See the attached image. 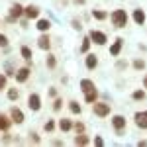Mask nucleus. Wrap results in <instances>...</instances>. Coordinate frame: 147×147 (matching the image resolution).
<instances>
[{
  "label": "nucleus",
  "mask_w": 147,
  "mask_h": 147,
  "mask_svg": "<svg viewBox=\"0 0 147 147\" xmlns=\"http://www.w3.org/2000/svg\"><path fill=\"white\" fill-rule=\"evenodd\" d=\"M110 20L116 28H125L127 26V14H125V10H114Z\"/></svg>",
  "instance_id": "1"
},
{
  "label": "nucleus",
  "mask_w": 147,
  "mask_h": 147,
  "mask_svg": "<svg viewBox=\"0 0 147 147\" xmlns=\"http://www.w3.org/2000/svg\"><path fill=\"white\" fill-rule=\"evenodd\" d=\"M92 112L96 114L98 118H106L110 114V104H106V102H94L92 104Z\"/></svg>",
  "instance_id": "2"
},
{
  "label": "nucleus",
  "mask_w": 147,
  "mask_h": 147,
  "mask_svg": "<svg viewBox=\"0 0 147 147\" xmlns=\"http://www.w3.org/2000/svg\"><path fill=\"white\" fill-rule=\"evenodd\" d=\"M112 125H114V129H116V134L122 136L124 129H125V118H124V116H120V114H116V116L112 118Z\"/></svg>",
  "instance_id": "3"
},
{
  "label": "nucleus",
  "mask_w": 147,
  "mask_h": 147,
  "mask_svg": "<svg viewBox=\"0 0 147 147\" xmlns=\"http://www.w3.org/2000/svg\"><path fill=\"white\" fill-rule=\"evenodd\" d=\"M134 120H136V125L139 127V129H147V110H143V112H136Z\"/></svg>",
  "instance_id": "4"
},
{
  "label": "nucleus",
  "mask_w": 147,
  "mask_h": 147,
  "mask_svg": "<svg viewBox=\"0 0 147 147\" xmlns=\"http://www.w3.org/2000/svg\"><path fill=\"white\" fill-rule=\"evenodd\" d=\"M88 37H90V41H94L96 45H104V43L108 41V39H106V34H102V32H98V30H92Z\"/></svg>",
  "instance_id": "5"
},
{
  "label": "nucleus",
  "mask_w": 147,
  "mask_h": 147,
  "mask_svg": "<svg viewBox=\"0 0 147 147\" xmlns=\"http://www.w3.org/2000/svg\"><path fill=\"white\" fill-rule=\"evenodd\" d=\"M28 106L34 110V112H37L39 108H41V98H39V94H30V98H28Z\"/></svg>",
  "instance_id": "6"
},
{
  "label": "nucleus",
  "mask_w": 147,
  "mask_h": 147,
  "mask_svg": "<svg viewBox=\"0 0 147 147\" xmlns=\"http://www.w3.org/2000/svg\"><path fill=\"white\" fill-rule=\"evenodd\" d=\"M14 77H16L18 82H26L28 77H30V67H20L16 73H14Z\"/></svg>",
  "instance_id": "7"
},
{
  "label": "nucleus",
  "mask_w": 147,
  "mask_h": 147,
  "mask_svg": "<svg viewBox=\"0 0 147 147\" xmlns=\"http://www.w3.org/2000/svg\"><path fill=\"white\" fill-rule=\"evenodd\" d=\"M122 45H124V39H122V37H118V39L112 43V47H110V55L118 57V55H120V51H122Z\"/></svg>",
  "instance_id": "8"
},
{
  "label": "nucleus",
  "mask_w": 147,
  "mask_h": 147,
  "mask_svg": "<svg viewBox=\"0 0 147 147\" xmlns=\"http://www.w3.org/2000/svg\"><path fill=\"white\" fill-rule=\"evenodd\" d=\"M10 118H12V122L22 124V122H24V112L20 110V108H16V106H14V108L10 110Z\"/></svg>",
  "instance_id": "9"
},
{
  "label": "nucleus",
  "mask_w": 147,
  "mask_h": 147,
  "mask_svg": "<svg viewBox=\"0 0 147 147\" xmlns=\"http://www.w3.org/2000/svg\"><path fill=\"white\" fill-rule=\"evenodd\" d=\"M22 14H24V8L20 6V4H14V6L10 8V18H8V20H10V22H14V20H18Z\"/></svg>",
  "instance_id": "10"
},
{
  "label": "nucleus",
  "mask_w": 147,
  "mask_h": 147,
  "mask_svg": "<svg viewBox=\"0 0 147 147\" xmlns=\"http://www.w3.org/2000/svg\"><path fill=\"white\" fill-rule=\"evenodd\" d=\"M24 14H26V18L34 20V18H37V16H39V8L30 4V6H26V8H24Z\"/></svg>",
  "instance_id": "11"
},
{
  "label": "nucleus",
  "mask_w": 147,
  "mask_h": 147,
  "mask_svg": "<svg viewBox=\"0 0 147 147\" xmlns=\"http://www.w3.org/2000/svg\"><path fill=\"white\" fill-rule=\"evenodd\" d=\"M37 45H39V49H43V51H47L49 47H51V39H49V35L43 34L39 39H37Z\"/></svg>",
  "instance_id": "12"
},
{
  "label": "nucleus",
  "mask_w": 147,
  "mask_h": 147,
  "mask_svg": "<svg viewBox=\"0 0 147 147\" xmlns=\"http://www.w3.org/2000/svg\"><path fill=\"white\" fill-rule=\"evenodd\" d=\"M134 22H136L137 26H143V24H145V12L139 10V8L134 10Z\"/></svg>",
  "instance_id": "13"
},
{
  "label": "nucleus",
  "mask_w": 147,
  "mask_h": 147,
  "mask_svg": "<svg viewBox=\"0 0 147 147\" xmlns=\"http://www.w3.org/2000/svg\"><path fill=\"white\" fill-rule=\"evenodd\" d=\"M96 98H98V90H96V88L84 92V100L88 102V104H94V102H96Z\"/></svg>",
  "instance_id": "14"
},
{
  "label": "nucleus",
  "mask_w": 147,
  "mask_h": 147,
  "mask_svg": "<svg viewBox=\"0 0 147 147\" xmlns=\"http://www.w3.org/2000/svg\"><path fill=\"white\" fill-rule=\"evenodd\" d=\"M59 129H61V131H71V129H73V122H71L69 118L59 120Z\"/></svg>",
  "instance_id": "15"
},
{
  "label": "nucleus",
  "mask_w": 147,
  "mask_h": 147,
  "mask_svg": "<svg viewBox=\"0 0 147 147\" xmlns=\"http://www.w3.org/2000/svg\"><path fill=\"white\" fill-rule=\"evenodd\" d=\"M92 88H96V86H94V82H92L90 79H82V80H80V90H82V92L92 90Z\"/></svg>",
  "instance_id": "16"
},
{
  "label": "nucleus",
  "mask_w": 147,
  "mask_h": 147,
  "mask_svg": "<svg viewBox=\"0 0 147 147\" xmlns=\"http://www.w3.org/2000/svg\"><path fill=\"white\" fill-rule=\"evenodd\" d=\"M96 65H98V57L92 55V53H90V55H86V69H90V71H92V69H96Z\"/></svg>",
  "instance_id": "17"
},
{
  "label": "nucleus",
  "mask_w": 147,
  "mask_h": 147,
  "mask_svg": "<svg viewBox=\"0 0 147 147\" xmlns=\"http://www.w3.org/2000/svg\"><path fill=\"white\" fill-rule=\"evenodd\" d=\"M90 143V139L84 136V134H77V137H75V145H88Z\"/></svg>",
  "instance_id": "18"
},
{
  "label": "nucleus",
  "mask_w": 147,
  "mask_h": 147,
  "mask_svg": "<svg viewBox=\"0 0 147 147\" xmlns=\"http://www.w3.org/2000/svg\"><path fill=\"white\" fill-rule=\"evenodd\" d=\"M35 28H37L39 32H49V28H51V22H49V20H39Z\"/></svg>",
  "instance_id": "19"
},
{
  "label": "nucleus",
  "mask_w": 147,
  "mask_h": 147,
  "mask_svg": "<svg viewBox=\"0 0 147 147\" xmlns=\"http://www.w3.org/2000/svg\"><path fill=\"white\" fill-rule=\"evenodd\" d=\"M20 53H22V57L26 59V61H32V57H34L32 55V49H30L28 45H24L22 49H20Z\"/></svg>",
  "instance_id": "20"
},
{
  "label": "nucleus",
  "mask_w": 147,
  "mask_h": 147,
  "mask_svg": "<svg viewBox=\"0 0 147 147\" xmlns=\"http://www.w3.org/2000/svg\"><path fill=\"white\" fill-rule=\"evenodd\" d=\"M10 124H12V120H8L4 114H0V129H8Z\"/></svg>",
  "instance_id": "21"
},
{
  "label": "nucleus",
  "mask_w": 147,
  "mask_h": 147,
  "mask_svg": "<svg viewBox=\"0 0 147 147\" xmlns=\"http://www.w3.org/2000/svg\"><path fill=\"white\" fill-rule=\"evenodd\" d=\"M69 110H71L73 114H80L82 112V108H80L79 102H69Z\"/></svg>",
  "instance_id": "22"
},
{
  "label": "nucleus",
  "mask_w": 147,
  "mask_h": 147,
  "mask_svg": "<svg viewBox=\"0 0 147 147\" xmlns=\"http://www.w3.org/2000/svg\"><path fill=\"white\" fill-rule=\"evenodd\" d=\"M92 16H94L96 20H106V18H108V14L104 10H92Z\"/></svg>",
  "instance_id": "23"
},
{
  "label": "nucleus",
  "mask_w": 147,
  "mask_h": 147,
  "mask_svg": "<svg viewBox=\"0 0 147 147\" xmlns=\"http://www.w3.org/2000/svg\"><path fill=\"white\" fill-rule=\"evenodd\" d=\"M90 37H84V39H82V45H80V53H86V51H88V47H90Z\"/></svg>",
  "instance_id": "24"
},
{
  "label": "nucleus",
  "mask_w": 147,
  "mask_h": 147,
  "mask_svg": "<svg viewBox=\"0 0 147 147\" xmlns=\"http://www.w3.org/2000/svg\"><path fill=\"white\" fill-rule=\"evenodd\" d=\"M134 69H136V71H143V69H145V61H143V59H136V61H134Z\"/></svg>",
  "instance_id": "25"
},
{
  "label": "nucleus",
  "mask_w": 147,
  "mask_h": 147,
  "mask_svg": "<svg viewBox=\"0 0 147 147\" xmlns=\"http://www.w3.org/2000/svg\"><path fill=\"white\" fill-rule=\"evenodd\" d=\"M8 98H10V100H18V98H20L18 88H10V90H8Z\"/></svg>",
  "instance_id": "26"
},
{
  "label": "nucleus",
  "mask_w": 147,
  "mask_h": 147,
  "mask_svg": "<svg viewBox=\"0 0 147 147\" xmlns=\"http://www.w3.org/2000/svg\"><path fill=\"white\" fill-rule=\"evenodd\" d=\"M131 98H134V100H143V98H145V90H136L131 94Z\"/></svg>",
  "instance_id": "27"
},
{
  "label": "nucleus",
  "mask_w": 147,
  "mask_h": 147,
  "mask_svg": "<svg viewBox=\"0 0 147 147\" xmlns=\"http://www.w3.org/2000/svg\"><path fill=\"white\" fill-rule=\"evenodd\" d=\"M45 63H47V67H49V69H55V65H57V59H55L53 55H47V61H45Z\"/></svg>",
  "instance_id": "28"
},
{
  "label": "nucleus",
  "mask_w": 147,
  "mask_h": 147,
  "mask_svg": "<svg viewBox=\"0 0 147 147\" xmlns=\"http://www.w3.org/2000/svg\"><path fill=\"white\" fill-rule=\"evenodd\" d=\"M55 129V122L53 120H47L45 122V131H53Z\"/></svg>",
  "instance_id": "29"
},
{
  "label": "nucleus",
  "mask_w": 147,
  "mask_h": 147,
  "mask_svg": "<svg viewBox=\"0 0 147 147\" xmlns=\"http://www.w3.org/2000/svg\"><path fill=\"white\" fill-rule=\"evenodd\" d=\"M6 82H8V79H6V75H0V92L6 88Z\"/></svg>",
  "instance_id": "30"
},
{
  "label": "nucleus",
  "mask_w": 147,
  "mask_h": 147,
  "mask_svg": "<svg viewBox=\"0 0 147 147\" xmlns=\"http://www.w3.org/2000/svg\"><path fill=\"white\" fill-rule=\"evenodd\" d=\"M73 127H75V131H77V134H82V131H84V124H80V122H77Z\"/></svg>",
  "instance_id": "31"
},
{
  "label": "nucleus",
  "mask_w": 147,
  "mask_h": 147,
  "mask_svg": "<svg viewBox=\"0 0 147 147\" xmlns=\"http://www.w3.org/2000/svg\"><path fill=\"white\" fill-rule=\"evenodd\" d=\"M0 47H8V37L4 34H0Z\"/></svg>",
  "instance_id": "32"
},
{
  "label": "nucleus",
  "mask_w": 147,
  "mask_h": 147,
  "mask_svg": "<svg viewBox=\"0 0 147 147\" xmlns=\"http://www.w3.org/2000/svg\"><path fill=\"white\" fill-rule=\"evenodd\" d=\"M61 106H63V100H61V98H55V102H53V110H61Z\"/></svg>",
  "instance_id": "33"
},
{
  "label": "nucleus",
  "mask_w": 147,
  "mask_h": 147,
  "mask_svg": "<svg viewBox=\"0 0 147 147\" xmlns=\"http://www.w3.org/2000/svg\"><path fill=\"white\" fill-rule=\"evenodd\" d=\"M94 145H104V139H102V137H94Z\"/></svg>",
  "instance_id": "34"
},
{
  "label": "nucleus",
  "mask_w": 147,
  "mask_h": 147,
  "mask_svg": "<svg viewBox=\"0 0 147 147\" xmlns=\"http://www.w3.org/2000/svg\"><path fill=\"white\" fill-rule=\"evenodd\" d=\"M73 28H75V30H80L82 26H80V22H79V20H73Z\"/></svg>",
  "instance_id": "35"
},
{
  "label": "nucleus",
  "mask_w": 147,
  "mask_h": 147,
  "mask_svg": "<svg viewBox=\"0 0 147 147\" xmlns=\"http://www.w3.org/2000/svg\"><path fill=\"white\" fill-rule=\"evenodd\" d=\"M30 136H32V139H34L35 143H39V136H37V134H35V131H32V134H30Z\"/></svg>",
  "instance_id": "36"
},
{
  "label": "nucleus",
  "mask_w": 147,
  "mask_h": 147,
  "mask_svg": "<svg viewBox=\"0 0 147 147\" xmlns=\"http://www.w3.org/2000/svg\"><path fill=\"white\" fill-rule=\"evenodd\" d=\"M127 67V63H125V61H120V63H118V69H125Z\"/></svg>",
  "instance_id": "37"
},
{
  "label": "nucleus",
  "mask_w": 147,
  "mask_h": 147,
  "mask_svg": "<svg viewBox=\"0 0 147 147\" xmlns=\"http://www.w3.org/2000/svg\"><path fill=\"white\" fill-rule=\"evenodd\" d=\"M75 4H84V0H75Z\"/></svg>",
  "instance_id": "38"
},
{
  "label": "nucleus",
  "mask_w": 147,
  "mask_h": 147,
  "mask_svg": "<svg viewBox=\"0 0 147 147\" xmlns=\"http://www.w3.org/2000/svg\"><path fill=\"white\" fill-rule=\"evenodd\" d=\"M143 86H145V88H147V77H145V79H143Z\"/></svg>",
  "instance_id": "39"
}]
</instances>
